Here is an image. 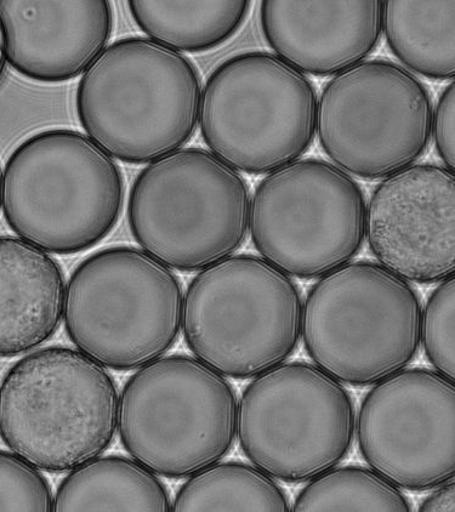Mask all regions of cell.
Here are the masks:
<instances>
[{"label": "cell", "instance_id": "obj_2", "mask_svg": "<svg viewBox=\"0 0 455 512\" xmlns=\"http://www.w3.org/2000/svg\"><path fill=\"white\" fill-rule=\"evenodd\" d=\"M124 195L121 168L77 130L30 136L4 168L5 221L48 254H78L104 241L121 218Z\"/></svg>", "mask_w": 455, "mask_h": 512}, {"label": "cell", "instance_id": "obj_7", "mask_svg": "<svg viewBox=\"0 0 455 512\" xmlns=\"http://www.w3.org/2000/svg\"><path fill=\"white\" fill-rule=\"evenodd\" d=\"M184 294L170 267L134 247L100 250L78 265L65 294L64 321L77 349L129 372L173 349Z\"/></svg>", "mask_w": 455, "mask_h": 512}, {"label": "cell", "instance_id": "obj_22", "mask_svg": "<svg viewBox=\"0 0 455 512\" xmlns=\"http://www.w3.org/2000/svg\"><path fill=\"white\" fill-rule=\"evenodd\" d=\"M295 512H409L411 504L394 483L377 471L345 466L312 479L295 500Z\"/></svg>", "mask_w": 455, "mask_h": 512}, {"label": "cell", "instance_id": "obj_17", "mask_svg": "<svg viewBox=\"0 0 455 512\" xmlns=\"http://www.w3.org/2000/svg\"><path fill=\"white\" fill-rule=\"evenodd\" d=\"M65 294L58 261L21 238L0 236V357L27 354L53 338Z\"/></svg>", "mask_w": 455, "mask_h": 512}, {"label": "cell", "instance_id": "obj_14", "mask_svg": "<svg viewBox=\"0 0 455 512\" xmlns=\"http://www.w3.org/2000/svg\"><path fill=\"white\" fill-rule=\"evenodd\" d=\"M366 238L381 266L403 280L440 283L455 272V174L413 164L375 187Z\"/></svg>", "mask_w": 455, "mask_h": 512}, {"label": "cell", "instance_id": "obj_3", "mask_svg": "<svg viewBox=\"0 0 455 512\" xmlns=\"http://www.w3.org/2000/svg\"><path fill=\"white\" fill-rule=\"evenodd\" d=\"M119 396L104 366L79 350L28 355L0 386V437L38 470L65 472L100 457L118 429Z\"/></svg>", "mask_w": 455, "mask_h": 512}, {"label": "cell", "instance_id": "obj_20", "mask_svg": "<svg viewBox=\"0 0 455 512\" xmlns=\"http://www.w3.org/2000/svg\"><path fill=\"white\" fill-rule=\"evenodd\" d=\"M250 2H156L130 0V14L152 41L178 53H206L240 31Z\"/></svg>", "mask_w": 455, "mask_h": 512}, {"label": "cell", "instance_id": "obj_19", "mask_svg": "<svg viewBox=\"0 0 455 512\" xmlns=\"http://www.w3.org/2000/svg\"><path fill=\"white\" fill-rule=\"evenodd\" d=\"M389 48L409 70L435 81L455 76V2H383Z\"/></svg>", "mask_w": 455, "mask_h": 512}, {"label": "cell", "instance_id": "obj_23", "mask_svg": "<svg viewBox=\"0 0 455 512\" xmlns=\"http://www.w3.org/2000/svg\"><path fill=\"white\" fill-rule=\"evenodd\" d=\"M455 278L440 282L422 317V343L436 372L455 381Z\"/></svg>", "mask_w": 455, "mask_h": 512}, {"label": "cell", "instance_id": "obj_21", "mask_svg": "<svg viewBox=\"0 0 455 512\" xmlns=\"http://www.w3.org/2000/svg\"><path fill=\"white\" fill-rule=\"evenodd\" d=\"M172 511H292L286 494L257 466L216 463L189 477L176 494Z\"/></svg>", "mask_w": 455, "mask_h": 512}, {"label": "cell", "instance_id": "obj_10", "mask_svg": "<svg viewBox=\"0 0 455 512\" xmlns=\"http://www.w3.org/2000/svg\"><path fill=\"white\" fill-rule=\"evenodd\" d=\"M356 432L352 398L316 364L283 363L253 378L237 413L246 457L272 479L307 482L337 468Z\"/></svg>", "mask_w": 455, "mask_h": 512}, {"label": "cell", "instance_id": "obj_9", "mask_svg": "<svg viewBox=\"0 0 455 512\" xmlns=\"http://www.w3.org/2000/svg\"><path fill=\"white\" fill-rule=\"evenodd\" d=\"M317 93L304 73L266 51L215 68L202 90L199 127L210 152L248 174L297 162L316 135Z\"/></svg>", "mask_w": 455, "mask_h": 512}, {"label": "cell", "instance_id": "obj_16", "mask_svg": "<svg viewBox=\"0 0 455 512\" xmlns=\"http://www.w3.org/2000/svg\"><path fill=\"white\" fill-rule=\"evenodd\" d=\"M261 28L278 58L314 76H335L366 61L383 33V2L261 3Z\"/></svg>", "mask_w": 455, "mask_h": 512}, {"label": "cell", "instance_id": "obj_26", "mask_svg": "<svg viewBox=\"0 0 455 512\" xmlns=\"http://www.w3.org/2000/svg\"><path fill=\"white\" fill-rule=\"evenodd\" d=\"M436 491L424 500L419 511L422 512H455L454 479L436 487Z\"/></svg>", "mask_w": 455, "mask_h": 512}, {"label": "cell", "instance_id": "obj_18", "mask_svg": "<svg viewBox=\"0 0 455 512\" xmlns=\"http://www.w3.org/2000/svg\"><path fill=\"white\" fill-rule=\"evenodd\" d=\"M53 511H172L166 487L144 465L123 457L95 458L65 477Z\"/></svg>", "mask_w": 455, "mask_h": 512}, {"label": "cell", "instance_id": "obj_6", "mask_svg": "<svg viewBox=\"0 0 455 512\" xmlns=\"http://www.w3.org/2000/svg\"><path fill=\"white\" fill-rule=\"evenodd\" d=\"M301 322L297 284L254 255L229 256L201 270L182 309L192 354L233 379H252L286 362L298 347Z\"/></svg>", "mask_w": 455, "mask_h": 512}, {"label": "cell", "instance_id": "obj_1", "mask_svg": "<svg viewBox=\"0 0 455 512\" xmlns=\"http://www.w3.org/2000/svg\"><path fill=\"white\" fill-rule=\"evenodd\" d=\"M202 82L185 55L146 37L108 45L83 73L76 111L108 156L145 164L181 150L195 135Z\"/></svg>", "mask_w": 455, "mask_h": 512}, {"label": "cell", "instance_id": "obj_4", "mask_svg": "<svg viewBox=\"0 0 455 512\" xmlns=\"http://www.w3.org/2000/svg\"><path fill=\"white\" fill-rule=\"evenodd\" d=\"M423 307L408 281L357 261L324 275L303 305L301 337L333 378L375 385L408 367L422 345Z\"/></svg>", "mask_w": 455, "mask_h": 512}, {"label": "cell", "instance_id": "obj_12", "mask_svg": "<svg viewBox=\"0 0 455 512\" xmlns=\"http://www.w3.org/2000/svg\"><path fill=\"white\" fill-rule=\"evenodd\" d=\"M432 113L429 90L413 73L391 61H363L323 88L316 133L335 167L385 179L428 150Z\"/></svg>", "mask_w": 455, "mask_h": 512}, {"label": "cell", "instance_id": "obj_11", "mask_svg": "<svg viewBox=\"0 0 455 512\" xmlns=\"http://www.w3.org/2000/svg\"><path fill=\"white\" fill-rule=\"evenodd\" d=\"M366 208L348 173L303 159L260 181L250 202V235L263 259L288 276L321 278L360 253Z\"/></svg>", "mask_w": 455, "mask_h": 512}, {"label": "cell", "instance_id": "obj_25", "mask_svg": "<svg viewBox=\"0 0 455 512\" xmlns=\"http://www.w3.org/2000/svg\"><path fill=\"white\" fill-rule=\"evenodd\" d=\"M431 136H434L437 152L454 172L455 168V85L452 82L443 90L439 104L432 113Z\"/></svg>", "mask_w": 455, "mask_h": 512}, {"label": "cell", "instance_id": "obj_8", "mask_svg": "<svg viewBox=\"0 0 455 512\" xmlns=\"http://www.w3.org/2000/svg\"><path fill=\"white\" fill-rule=\"evenodd\" d=\"M238 402L223 374L173 355L138 369L118 408L122 445L153 474L186 479L219 463L237 437Z\"/></svg>", "mask_w": 455, "mask_h": 512}, {"label": "cell", "instance_id": "obj_27", "mask_svg": "<svg viewBox=\"0 0 455 512\" xmlns=\"http://www.w3.org/2000/svg\"><path fill=\"white\" fill-rule=\"evenodd\" d=\"M5 65H7V59H5L2 38H0V79H2L4 75Z\"/></svg>", "mask_w": 455, "mask_h": 512}, {"label": "cell", "instance_id": "obj_5", "mask_svg": "<svg viewBox=\"0 0 455 512\" xmlns=\"http://www.w3.org/2000/svg\"><path fill=\"white\" fill-rule=\"evenodd\" d=\"M249 186L202 149H181L136 176L128 223L145 253L170 269L201 271L229 258L249 231Z\"/></svg>", "mask_w": 455, "mask_h": 512}, {"label": "cell", "instance_id": "obj_28", "mask_svg": "<svg viewBox=\"0 0 455 512\" xmlns=\"http://www.w3.org/2000/svg\"><path fill=\"white\" fill-rule=\"evenodd\" d=\"M2 182H3V174H2V167H0V207H2Z\"/></svg>", "mask_w": 455, "mask_h": 512}, {"label": "cell", "instance_id": "obj_15", "mask_svg": "<svg viewBox=\"0 0 455 512\" xmlns=\"http://www.w3.org/2000/svg\"><path fill=\"white\" fill-rule=\"evenodd\" d=\"M113 31L107 0L19 2L0 0L5 59L27 79L60 84L83 75Z\"/></svg>", "mask_w": 455, "mask_h": 512}, {"label": "cell", "instance_id": "obj_24", "mask_svg": "<svg viewBox=\"0 0 455 512\" xmlns=\"http://www.w3.org/2000/svg\"><path fill=\"white\" fill-rule=\"evenodd\" d=\"M45 477L20 455L0 451V511H53Z\"/></svg>", "mask_w": 455, "mask_h": 512}, {"label": "cell", "instance_id": "obj_13", "mask_svg": "<svg viewBox=\"0 0 455 512\" xmlns=\"http://www.w3.org/2000/svg\"><path fill=\"white\" fill-rule=\"evenodd\" d=\"M362 457L398 488L428 491L455 475L454 381L403 369L364 397L356 420Z\"/></svg>", "mask_w": 455, "mask_h": 512}]
</instances>
